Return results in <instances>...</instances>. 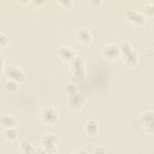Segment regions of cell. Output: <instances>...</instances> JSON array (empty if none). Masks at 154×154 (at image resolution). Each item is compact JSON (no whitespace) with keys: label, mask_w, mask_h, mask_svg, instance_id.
<instances>
[{"label":"cell","mask_w":154,"mask_h":154,"mask_svg":"<svg viewBox=\"0 0 154 154\" xmlns=\"http://www.w3.org/2000/svg\"><path fill=\"white\" fill-rule=\"evenodd\" d=\"M99 123L97 121L92 119L88 120L86 122L84 128L85 134L90 137H96L99 132Z\"/></svg>","instance_id":"12"},{"label":"cell","mask_w":154,"mask_h":154,"mask_svg":"<svg viewBox=\"0 0 154 154\" xmlns=\"http://www.w3.org/2000/svg\"><path fill=\"white\" fill-rule=\"evenodd\" d=\"M102 2H103L102 1H88V5L91 8H97L101 5Z\"/></svg>","instance_id":"22"},{"label":"cell","mask_w":154,"mask_h":154,"mask_svg":"<svg viewBox=\"0 0 154 154\" xmlns=\"http://www.w3.org/2000/svg\"><path fill=\"white\" fill-rule=\"evenodd\" d=\"M103 58L108 61H114L120 58L119 45L109 43L104 45L100 50Z\"/></svg>","instance_id":"8"},{"label":"cell","mask_w":154,"mask_h":154,"mask_svg":"<svg viewBox=\"0 0 154 154\" xmlns=\"http://www.w3.org/2000/svg\"><path fill=\"white\" fill-rule=\"evenodd\" d=\"M18 149L22 153H35L36 151V149L32 144L26 140H22L19 143Z\"/></svg>","instance_id":"15"},{"label":"cell","mask_w":154,"mask_h":154,"mask_svg":"<svg viewBox=\"0 0 154 154\" xmlns=\"http://www.w3.org/2000/svg\"><path fill=\"white\" fill-rule=\"evenodd\" d=\"M17 124V120L15 116L9 114L1 115V125L5 128H15Z\"/></svg>","instance_id":"13"},{"label":"cell","mask_w":154,"mask_h":154,"mask_svg":"<svg viewBox=\"0 0 154 154\" xmlns=\"http://www.w3.org/2000/svg\"><path fill=\"white\" fill-rule=\"evenodd\" d=\"M40 146L45 153H55L57 151L59 144L58 136L52 132H46L40 138Z\"/></svg>","instance_id":"5"},{"label":"cell","mask_w":154,"mask_h":154,"mask_svg":"<svg viewBox=\"0 0 154 154\" xmlns=\"http://www.w3.org/2000/svg\"><path fill=\"white\" fill-rule=\"evenodd\" d=\"M76 55L74 48L67 45L61 46L57 51L58 57L64 63H69Z\"/></svg>","instance_id":"10"},{"label":"cell","mask_w":154,"mask_h":154,"mask_svg":"<svg viewBox=\"0 0 154 154\" xmlns=\"http://www.w3.org/2000/svg\"><path fill=\"white\" fill-rule=\"evenodd\" d=\"M39 118L42 123L47 126H54L59 121V113L52 105H45L39 112Z\"/></svg>","instance_id":"2"},{"label":"cell","mask_w":154,"mask_h":154,"mask_svg":"<svg viewBox=\"0 0 154 154\" xmlns=\"http://www.w3.org/2000/svg\"><path fill=\"white\" fill-rule=\"evenodd\" d=\"M4 76L7 79H10L17 82L19 84H23L26 81V76L24 72L18 67L10 65L5 69Z\"/></svg>","instance_id":"9"},{"label":"cell","mask_w":154,"mask_h":154,"mask_svg":"<svg viewBox=\"0 0 154 154\" xmlns=\"http://www.w3.org/2000/svg\"><path fill=\"white\" fill-rule=\"evenodd\" d=\"M76 38L80 44L89 45L93 42V35L88 28L81 27L76 32Z\"/></svg>","instance_id":"11"},{"label":"cell","mask_w":154,"mask_h":154,"mask_svg":"<svg viewBox=\"0 0 154 154\" xmlns=\"http://www.w3.org/2000/svg\"><path fill=\"white\" fill-rule=\"evenodd\" d=\"M1 72L2 73V72H3V68H4L3 63L5 62V60H3V57H2V55H1Z\"/></svg>","instance_id":"24"},{"label":"cell","mask_w":154,"mask_h":154,"mask_svg":"<svg viewBox=\"0 0 154 154\" xmlns=\"http://www.w3.org/2000/svg\"><path fill=\"white\" fill-rule=\"evenodd\" d=\"M64 93L68 96L78 92V87L76 84L72 82H68L65 84L63 87Z\"/></svg>","instance_id":"17"},{"label":"cell","mask_w":154,"mask_h":154,"mask_svg":"<svg viewBox=\"0 0 154 154\" xmlns=\"http://www.w3.org/2000/svg\"><path fill=\"white\" fill-rule=\"evenodd\" d=\"M94 153H106V151L105 148H103L102 146H97L94 149Z\"/></svg>","instance_id":"23"},{"label":"cell","mask_w":154,"mask_h":154,"mask_svg":"<svg viewBox=\"0 0 154 154\" xmlns=\"http://www.w3.org/2000/svg\"><path fill=\"white\" fill-rule=\"evenodd\" d=\"M141 13L146 17H152L153 16V4L149 3L143 7Z\"/></svg>","instance_id":"18"},{"label":"cell","mask_w":154,"mask_h":154,"mask_svg":"<svg viewBox=\"0 0 154 154\" xmlns=\"http://www.w3.org/2000/svg\"><path fill=\"white\" fill-rule=\"evenodd\" d=\"M69 69L71 75L77 80H82L85 76L86 66L84 58L76 55L69 63Z\"/></svg>","instance_id":"3"},{"label":"cell","mask_w":154,"mask_h":154,"mask_svg":"<svg viewBox=\"0 0 154 154\" xmlns=\"http://www.w3.org/2000/svg\"><path fill=\"white\" fill-rule=\"evenodd\" d=\"M125 18L129 23L135 27H143L146 23V19L143 14L133 9L128 10L125 11Z\"/></svg>","instance_id":"7"},{"label":"cell","mask_w":154,"mask_h":154,"mask_svg":"<svg viewBox=\"0 0 154 154\" xmlns=\"http://www.w3.org/2000/svg\"><path fill=\"white\" fill-rule=\"evenodd\" d=\"M30 2L31 3V4L33 7H36V8H40L45 5L46 1H43V0H39V1L36 0V1H31Z\"/></svg>","instance_id":"21"},{"label":"cell","mask_w":154,"mask_h":154,"mask_svg":"<svg viewBox=\"0 0 154 154\" xmlns=\"http://www.w3.org/2000/svg\"><path fill=\"white\" fill-rule=\"evenodd\" d=\"M0 34V46L1 48H2L8 45L10 40L5 34L2 33V32H1Z\"/></svg>","instance_id":"19"},{"label":"cell","mask_w":154,"mask_h":154,"mask_svg":"<svg viewBox=\"0 0 154 154\" xmlns=\"http://www.w3.org/2000/svg\"><path fill=\"white\" fill-rule=\"evenodd\" d=\"M153 110H146L138 116L139 124L143 131L150 135H153Z\"/></svg>","instance_id":"6"},{"label":"cell","mask_w":154,"mask_h":154,"mask_svg":"<svg viewBox=\"0 0 154 154\" xmlns=\"http://www.w3.org/2000/svg\"><path fill=\"white\" fill-rule=\"evenodd\" d=\"M19 84L16 81L7 79L4 84V88L5 90L10 93H14L18 91L19 89Z\"/></svg>","instance_id":"16"},{"label":"cell","mask_w":154,"mask_h":154,"mask_svg":"<svg viewBox=\"0 0 154 154\" xmlns=\"http://www.w3.org/2000/svg\"><path fill=\"white\" fill-rule=\"evenodd\" d=\"M57 2L59 4V5L64 8H69L71 7L73 1H58Z\"/></svg>","instance_id":"20"},{"label":"cell","mask_w":154,"mask_h":154,"mask_svg":"<svg viewBox=\"0 0 154 154\" xmlns=\"http://www.w3.org/2000/svg\"><path fill=\"white\" fill-rule=\"evenodd\" d=\"M87 100L86 96L84 93L78 91L67 96L66 101L67 108L71 112H79L84 108Z\"/></svg>","instance_id":"4"},{"label":"cell","mask_w":154,"mask_h":154,"mask_svg":"<svg viewBox=\"0 0 154 154\" xmlns=\"http://www.w3.org/2000/svg\"><path fill=\"white\" fill-rule=\"evenodd\" d=\"M119 48L120 58L126 66L131 69L135 67L139 61V55L131 44L127 41H122Z\"/></svg>","instance_id":"1"},{"label":"cell","mask_w":154,"mask_h":154,"mask_svg":"<svg viewBox=\"0 0 154 154\" xmlns=\"http://www.w3.org/2000/svg\"><path fill=\"white\" fill-rule=\"evenodd\" d=\"M2 136L5 141L14 142L19 138V132L15 128H5L2 132Z\"/></svg>","instance_id":"14"}]
</instances>
